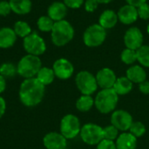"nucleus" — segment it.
<instances>
[{
    "label": "nucleus",
    "mask_w": 149,
    "mask_h": 149,
    "mask_svg": "<svg viewBox=\"0 0 149 149\" xmlns=\"http://www.w3.org/2000/svg\"><path fill=\"white\" fill-rule=\"evenodd\" d=\"M75 82L83 95H91L98 88L96 78L87 71L79 72L76 76Z\"/></svg>",
    "instance_id": "7"
},
{
    "label": "nucleus",
    "mask_w": 149,
    "mask_h": 149,
    "mask_svg": "<svg viewBox=\"0 0 149 149\" xmlns=\"http://www.w3.org/2000/svg\"><path fill=\"white\" fill-rule=\"evenodd\" d=\"M143 39L144 37L141 31L135 26L128 28L124 35V44L126 47L134 51L143 45Z\"/></svg>",
    "instance_id": "10"
},
{
    "label": "nucleus",
    "mask_w": 149,
    "mask_h": 149,
    "mask_svg": "<svg viewBox=\"0 0 149 149\" xmlns=\"http://www.w3.org/2000/svg\"><path fill=\"white\" fill-rule=\"evenodd\" d=\"M43 144L46 149H65L67 146V139L60 133L51 132L44 136Z\"/></svg>",
    "instance_id": "13"
},
{
    "label": "nucleus",
    "mask_w": 149,
    "mask_h": 149,
    "mask_svg": "<svg viewBox=\"0 0 149 149\" xmlns=\"http://www.w3.org/2000/svg\"><path fill=\"white\" fill-rule=\"evenodd\" d=\"M74 28L67 20H60L54 23L51 31V38L56 46H64L70 43L74 37Z\"/></svg>",
    "instance_id": "2"
},
{
    "label": "nucleus",
    "mask_w": 149,
    "mask_h": 149,
    "mask_svg": "<svg viewBox=\"0 0 149 149\" xmlns=\"http://www.w3.org/2000/svg\"><path fill=\"white\" fill-rule=\"evenodd\" d=\"M118 21L117 12L113 10H105L99 17V24L106 30L113 29L117 24Z\"/></svg>",
    "instance_id": "18"
},
{
    "label": "nucleus",
    "mask_w": 149,
    "mask_h": 149,
    "mask_svg": "<svg viewBox=\"0 0 149 149\" xmlns=\"http://www.w3.org/2000/svg\"><path fill=\"white\" fill-rule=\"evenodd\" d=\"M129 130H130V134H133L136 138L141 137L146 133L145 126L141 122H140V121H135V122L133 121Z\"/></svg>",
    "instance_id": "30"
},
{
    "label": "nucleus",
    "mask_w": 149,
    "mask_h": 149,
    "mask_svg": "<svg viewBox=\"0 0 149 149\" xmlns=\"http://www.w3.org/2000/svg\"><path fill=\"white\" fill-rule=\"evenodd\" d=\"M127 78L133 83H142L147 79V73L141 65H133L127 70Z\"/></svg>",
    "instance_id": "20"
},
{
    "label": "nucleus",
    "mask_w": 149,
    "mask_h": 149,
    "mask_svg": "<svg viewBox=\"0 0 149 149\" xmlns=\"http://www.w3.org/2000/svg\"><path fill=\"white\" fill-rule=\"evenodd\" d=\"M118 100L119 95L113 88L102 89V91L97 94L94 100V105L100 113H109L116 107Z\"/></svg>",
    "instance_id": "4"
},
{
    "label": "nucleus",
    "mask_w": 149,
    "mask_h": 149,
    "mask_svg": "<svg viewBox=\"0 0 149 149\" xmlns=\"http://www.w3.org/2000/svg\"><path fill=\"white\" fill-rule=\"evenodd\" d=\"M98 5H99V3L97 2V0H86L84 3L85 10L89 13L95 11L98 8Z\"/></svg>",
    "instance_id": "35"
},
{
    "label": "nucleus",
    "mask_w": 149,
    "mask_h": 149,
    "mask_svg": "<svg viewBox=\"0 0 149 149\" xmlns=\"http://www.w3.org/2000/svg\"><path fill=\"white\" fill-rule=\"evenodd\" d=\"M11 11L17 15H26L31 12L32 3L31 0H10Z\"/></svg>",
    "instance_id": "19"
},
{
    "label": "nucleus",
    "mask_w": 149,
    "mask_h": 149,
    "mask_svg": "<svg viewBox=\"0 0 149 149\" xmlns=\"http://www.w3.org/2000/svg\"><path fill=\"white\" fill-rule=\"evenodd\" d=\"M113 0H97V2L99 3H109L111 2H113Z\"/></svg>",
    "instance_id": "41"
},
{
    "label": "nucleus",
    "mask_w": 149,
    "mask_h": 149,
    "mask_svg": "<svg viewBox=\"0 0 149 149\" xmlns=\"http://www.w3.org/2000/svg\"><path fill=\"white\" fill-rule=\"evenodd\" d=\"M118 135H119V130L113 125L103 128V138L105 140L113 141L115 139L118 138Z\"/></svg>",
    "instance_id": "31"
},
{
    "label": "nucleus",
    "mask_w": 149,
    "mask_h": 149,
    "mask_svg": "<svg viewBox=\"0 0 149 149\" xmlns=\"http://www.w3.org/2000/svg\"><path fill=\"white\" fill-rule=\"evenodd\" d=\"M67 9L68 8L63 2H54L48 7L47 16L54 22L63 20L67 14Z\"/></svg>",
    "instance_id": "16"
},
{
    "label": "nucleus",
    "mask_w": 149,
    "mask_h": 149,
    "mask_svg": "<svg viewBox=\"0 0 149 149\" xmlns=\"http://www.w3.org/2000/svg\"><path fill=\"white\" fill-rule=\"evenodd\" d=\"M136 55L137 61H139L141 65L149 67V45H141L138 50H136Z\"/></svg>",
    "instance_id": "26"
},
{
    "label": "nucleus",
    "mask_w": 149,
    "mask_h": 149,
    "mask_svg": "<svg viewBox=\"0 0 149 149\" xmlns=\"http://www.w3.org/2000/svg\"><path fill=\"white\" fill-rule=\"evenodd\" d=\"M6 89V79L0 75V94L3 93Z\"/></svg>",
    "instance_id": "40"
},
{
    "label": "nucleus",
    "mask_w": 149,
    "mask_h": 149,
    "mask_svg": "<svg viewBox=\"0 0 149 149\" xmlns=\"http://www.w3.org/2000/svg\"><path fill=\"white\" fill-rule=\"evenodd\" d=\"M138 16L140 18L143 20L149 19V4L148 3H144L139 7H137Z\"/></svg>",
    "instance_id": "32"
},
{
    "label": "nucleus",
    "mask_w": 149,
    "mask_h": 149,
    "mask_svg": "<svg viewBox=\"0 0 149 149\" xmlns=\"http://www.w3.org/2000/svg\"><path fill=\"white\" fill-rule=\"evenodd\" d=\"M16 74H17V65H15L14 64L6 62V63H3L0 65V75H2L3 78L5 79L12 78L16 76Z\"/></svg>",
    "instance_id": "28"
},
{
    "label": "nucleus",
    "mask_w": 149,
    "mask_h": 149,
    "mask_svg": "<svg viewBox=\"0 0 149 149\" xmlns=\"http://www.w3.org/2000/svg\"><path fill=\"white\" fill-rule=\"evenodd\" d=\"M41 67L42 62L39 57L31 54L24 56L17 65V74L24 79L35 78Z\"/></svg>",
    "instance_id": "3"
},
{
    "label": "nucleus",
    "mask_w": 149,
    "mask_h": 149,
    "mask_svg": "<svg viewBox=\"0 0 149 149\" xmlns=\"http://www.w3.org/2000/svg\"><path fill=\"white\" fill-rule=\"evenodd\" d=\"M80 122L77 116L66 114L60 121V134L65 139H73L80 133Z\"/></svg>",
    "instance_id": "8"
},
{
    "label": "nucleus",
    "mask_w": 149,
    "mask_h": 149,
    "mask_svg": "<svg viewBox=\"0 0 149 149\" xmlns=\"http://www.w3.org/2000/svg\"><path fill=\"white\" fill-rule=\"evenodd\" d=\"M13 30L17 35V37L19 38H26L27 36H29L32 31H31V28L29 25V24H27L24 21H17L14 24L13 26Z\"/></svg>",
    "instance_id": "24"
},
{
    "label": "nucleus",
    "mask_w": 149,
    "mask_h": 149,
    "mask_svg": "<svg viewBox=\"0 0 149 149\" xmlns=\"http://www.w3.org/2000/svg\"><path fill=\"white\" fill-rule=\"evenodd\" d=\"M113 88L118 95H126L131 92L133 88V82L127 77H120L116 79Z\"/></svg>",
    "instance_id": "22"
},
{
    "label": "nucleus",
    "mask_w": 149,
    "mask_h": 149,
    "mask_svg": "<svg viewBox=\"0 0 149 149\" xmlns=\"http://www.w3.org/2000/svg\"><path fill=\"white\" fill-rule=\"evenodd\" d=\"M136 142V137L130 133H124L118 136L115 144L117 149H135Z\"/></svg>",
    "instance_id": "21"
},
{
    "label": "nucleus",
    "mask_w": 149,
    "mask_h": 149,
    "mask_svg": "<svg viewBox=\"0 0 149 149\" xmlns=\"http://www.w3.org/2000/svg\"><path fill=\"white\" fill-rule=\"evenodd\" d=\"M120 58L122 62L126 65H133L136 60H137V55H136V51L126 48L122 51Z\"/></svg>",
    "instance_id": "29"
},
{
    "label": "nucleus",
    "mask_w": 149,
    "mask_h": 149,
    "mask_svg": "<svg viewBox=\"0 0 149 149\" xmlns=\"http://www.w3.org/2000/svg\"><path fill=\"white\" fill-rule=\"evenodd\" d=\"M127 2V4L133 5L134 7H139L140 5H141L144 3H147V0H125Z\"/></svg>",
    "instance_id": "39"
},
{
    "label": "nucleus",
    "mask_w": 149,
    "mask_h": 149,
    "mask_svg": "<svg viewBox=\"0 0 149 149\" xmlns=\"http://www.w3.org/2000/svg\"><path fill=\"white\" fill-rule=\"evenodd\" d=\"M111 123L119 131H127L133 123V118L128 112L117 110L113 112L111 116Z\"/></svg>",
    "instance_id": "11"
},
{
    "label": "nucleus",
    "mask_w": 149,
    "mask_h": 149,
    "mask_svg": "<svg viewBox=\"0 0 149 149\" xmlns=\"http://www.w3.org/2000/svg\"><path fill=\"white\" fill-rule=\"evenodd\" d=\"M55 74L54 72L52 70V68H49V67H45V66H42L40 68V70L38 71V72L37 73L36 77L37 79L43 84L45 86L52 84L55 79Z\"/></svg>",
    "instance_id": "23"
},
{
    "label": "nucleus",
    "mask_w": 149,
    "mask_h": 149,
    "mask_svg": "<svg viewBox=\"0 0 149 149\" xmlns=\"http://www.w3.org/2000/svg\"><path fill=\"white\" fill-rule=\"evenodd\" d=\"M45 86L41 84L37 78L24 79L19 88V100L27 107L38 106L45 96Z\"/></svg>",
    "instance_id": "1"
},
{
    "label": "nucleus",
    "mask_w": 149,
    "mask_h": 149,
    "mask_svg": "<svg viewBox=\"0 0 149 149\" xmlns=\"http://www.w3.org/2000/svg\"><path fill=\"white\" fill-rule=\"evenodd\" d=\"M117 15L119 21L123 24L127 25L135 23L139 18L137 8L127 3L120 8V10L117 12Z\"/></svg>",
    "instance_id": "15"
},
{
    "label": "nucleus",
    "mask_w": 149,
    "mask_h": 149,
    "mask_svg": "<svg viewBox=\"0 0 149 149\" xmlns=\"http://www.w3.org/2000/svg\"><path fill=\"white\" fill-rule=\"evenodd\" d=\"M95 78L98 86L102 89L113 88L117 79L114 72L110 68H102L97 72Z\"/></svg>",
    "instance_id": "14"
},
{
    "label": "nucleus",
    "mask_w": 149,
    "mask_h": 149,
    "mask_svg": "<svg viewBox=\"0 0 149 149\" xmlns=\"http://www.w3.org/2000/svg\"><path fill=\"white\" fill-rule=\"evenodd\" d=\"M11 12V8L10 3L7 1H0V16L6 17Z\"/></svg>",
    "instance_id": "33"
},
{
    "label": "nucleus",
    "mask_w": 149,
    "mask_h": 149,
    "mask_svg": "<svg viewBox=\"0 0 149 149\" xmlns=\"http://www.w3.org/2000/svg\"><path fill=\"white\" fill-rule=\"evenodd\" d=\"M147 32H148V34L149 35V24H148V26H147Z\"/></svg>",
    "instance_id": "42"
},
{
    "label": "nucleus",
    "mask_w": 149,
    "mask_h": 149,
    "mask_svg": "<svg viewBox=\"0 0 149 149\" xmlns=\"http://www.w3.org/2000/svg\"><path fill=\"white\" fill-rule=\"evenodd\" d=\"M65 149H67V148H65Z\"/></svg>",
    "instance_id": "43"
},
{
    "label": "nucleus",
    "mask_w": 149,
    "mask_h": 149,
    "mask_svg": "<svg viewBox=\"0 0 149 149\" xmlns=\"http://www.w3.org/2000/svg\"><path fill=\"white\" fill-rule=\"evenodd\" d=\"M107 38V30L99 24L88 26L83 33V42L87 47H98Z\"/></svg>",
    "instance_id": "5"
},
{
    "label": "nucleus",
    "mask_w": 149,
    "mask_h": 149,
    "mask_svg": "<svg viewBox=\"0 0 149 149\" xmlns=\"http://www.w3.org/2000/svg\"><path fill=\"white\" fill-rule=\"evenodd\" d=\"M80 137L82 141L88 145H98L103 138V128L96 124L84 125L80 129Z\"/></svg>",
    "instance_id": "9"
},
{
    "label": "nucleus",
    "mask_w": 149,
    "mask_h": 149,
    "mask_svg": "<svg viewBox=\"0 0 149 149\" xmlns=\"http://www.w3.org/2000/svg\"><path fill=\"white\" fill-rule=\"evenodd\" d=\"M52 70L54 74L59 79H68L71 78L74 72V67L72 64L66 58L57 59L52 65Z\"/></svg>",
    "instance_id": "12"
},
{
    "label": "nucleus",
    "mask_w": 149,
    "mask_h": 149,
    "mask_svg": "<svg viewBox=\"0 0 149 149\" xmlns=\"http://www.w3.org/2000/svg\"><path fill=\"white\" fill-rule=\"evenodd\" d=\"M63 3L65 4L67 8L79 9L84 4L85 1L84 0H63Z\"/></svg>",
    "instance_id": "34"
},
{
    "label": "nucleus",
    "mask_w": 149,
    "mask_h": 149,
    "mask_svg": "<svg viewBox=\"0 0 149 149\" xmlns=\"http://www.w3.org/2000/svg\"><path fill=\"white\" fill-rule=\"evenodd\" d=\"M93 104L94 100L91 95H82L78 99L76 102V107L80 112H87L93 107Z\"/></svg>",
    "instance_id": "25"
},
{
    "label": "nucleus",
    "mask_w": 149,
    "mask_h": 149,
    "mask_svg": "<svg viewBox=\"0 0 149 149\" xmlns=\"http://www.w3.org/2000/svg\"><path fill=\"white\" fill-rule=\"evenodd\" d=\"M6 111V101L0 95V119L3 116Z\"/></svg>",
    "instance_id": "38"
},
{
    "label": "nucleus",
    "mask_w": 149,
    "mask_h": 149,
    "mask_svg": "<svg viewBox=\"0 0 149 149\" xmlns=\"http://www.w3.org/2000/svg\"><path fill=\"white\" fill-rule=\"evenodd\" d=\"M54 23L55 22L50 17L41 16L37 21V25L39 31L43 32H49V31H52Z\"/></svg>",
    "instance_id": "27"
},
{
    "label": "nucleus",
    "mask_w": 149,
    "mask_h": 149,
    "mask_svg": "<svg viewBox=\"0 0 149 149\" xmlns=\"http://www.w3.org/2000/svg\"><path fill=\"white\" fill-rule=\"evenodd\" d=\"M17 35L10 27L0 28V48L8 49L14 45L17 41Z\"/></svg>",
    "instance_id": "17"
},
{
    "label": "nucleus",
    "mask_w": 149,
    "mask_h": 149,
    "mask_svg": "<svg viewBox=\"0 0 149 149\" xmlns=\"http://www.w3.org/2000/svg\"><path fill=\"white\" fill-rule=\"evenodd\" d=\"M23 46L27 54L39 57L46 51V44L44 38L37 32H31L29 36L24 38Z\"/></svg>",
    "instance_id": "6"
},
{
    "label": "nucleus",
    "mask_w": 149,
    "mask_h": 149,
    "mask_svg": "<svg viewBox=\"0 0 149 149\" xmlns=\"http://www.w3.org/2000/svg\"><path fill=\"white\" fill-rule=\"evenodd\" d=\"M139 89L140 91L144 93V94H149V81H143L139 85Z\"/></svg>",
    "instance_id": "37"
},
{
    "label": "nucleus",
    "mask_w": 149,
    "mask_h": 149,
    "mask_svg": "<svg viewBox=\"0 0 149 149\" xmlns=\"http://www.w3.org/2000/svg\"><path fill=\"white\" fill-rule=\"evenodd\" d=\"M97 149H117L116 144L113 141H108L103 139L99 144Z\"/></svg>",
    "instance_id": "36"
}]
</instances>
